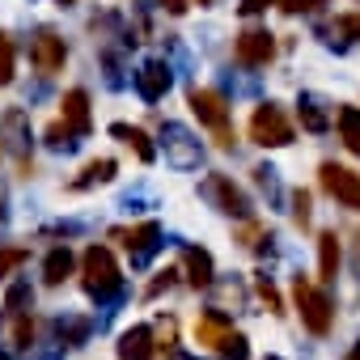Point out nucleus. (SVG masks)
Listing matches in <instances>:
<instances>
[{
  "instance_id": "15",
  "label": "nucleus",
  "mask_w": 360,
  "mask_h": 360,
  "mask_svg": "<svg viewBox=\"0 0 360 360\" xmlns=\"http://www.w3.org/2000/svg\"><path fill=\"white\" fill-rule=\"evenodd\" d=\"M5 131H9V148H13V157H18V169L26 174L30 169V136H26V115L22 110H9L5 115Z\"/></svg>"
},
{
  "instance_id": "35",
  "label": "nucleus",
  "mask_w": 360,
  "mask_h": 360,
  "mask_svg": "<svg viewBox=\"0 0 360 360\" xmlns=\"http://www.w3.org/2000/svg\"><path fill=\"white\" fill-rule=\"evenodd\" d=\"M64 356V343H56V347H47V352H39L34 360H60Z\"/></svg>"
},
{
  "instance_id": "36",
  "label": "nucleus",
  "mask_w": 360,
  "mask_h": 360,
  "mask_svg": "<svg viewBox=\"0 0 360 360\" xmlns=\"http://www.w3.org/2000/svg\"><path fill=\"white\" fill-rule=\"evenodd\" d=\"M165 9L169 13H187V0H165Z\"/></svg>"
},
{
  "instance_id": "14",
  "label": "nucleus",
  "mask_w": 360,
  "mask_h": 360,
  "mask_svg": "<svg viewBox=\"0 0 360 360\" xmlns=\"http://www.w3.org/2000/svg\"><path fill=\"white\" fill-rule=\"evenodd\" d=\"M297 115H301V127H305V131H314V136H322V131L330 127V110H326V102H322L318 94H301Z\"/></svg>"
},
{
  "instance_id": "26",
  "label": "nucleus",
  "mask_w": 360,
  "mask_h": 360,
  "mask_svg": "<svg viewBox=\"0 0 360 360\" xmlns=\"http://www.w3.org/2000/svg\"><path fill=\"white\" fill-rule=\"evenodd\" d=\"M30 301H34V292H30V284H26V280H18V284L9 288V297H5V305H9V309H18V314H22Z\"/></svg>"
},
{
  "instance_id": "39",
  "label": "nucleus",
  "mask_w": 360,
  "mask_h": 360,
  "mask_svg": "<svg viewBox=\"0 0 360 360\" xmlns=\"http://www.w3.org/2000/svg\"><path fill=\"white\" fill-rule=\"evenodd\" d=\"M347 360H360V343H356V347H352V352H347Z\"/></svg>"
},
{
  "instance_id": "4",
  "label": "nucleus",
  "mask_w": 360,
  "mask_h": 360,
  "mask_svg": "<svg viewBox=\"0 0 360 360\" xmlns=\"http://www.w3.org/2000/svg\"><path fill=\"white\" fill-rule=\"evenodd\" d=\"M250 140L263 144V148H284V144H292V123L284 119V110H280L276 102H267V106H259V110L250 115Z\"/></svg>"
},
{
  "instance_id": "19",
  "label": "nucleus",
  "mask_w": 360,
  "mask_h": 360,
  "mask_svg": "<svg viewBox=\"0 0 360 360\" xmlns=\"http://www.w3.org/2000/svg\"><path fill=\"white\" fill-rule=\"evenodd\" d=\"M110 136H119L123 144H131V148H136V157H140L144 165H148V161H157V148L148 144V136H144L140 127H127V123H115V127H110Z\"/></svg>"
},
{
  "instance_id": "18",
  "label": "nucleus",
  "mask_w": 360,
  "mask_h": 360,
  "mask_svg": "<svg viewBox=\"0 0 360 360\" xmlns=\"http://www.w3.org/2000/svg\"><path fill=\"white\" fill-rule=\"evenodd\" d=\"M335 271H339V238H335V229H326V233L318 238V276L330 284Z\"/></svg>"
},
{
  "instance_id": "29",
  "label": "nucleus",
  "mask_w": 360,
  "mask_h": 360,
  "mask_svg": "<svg viewBox=\"0 0 360 360\" xmlns=\"http://www.w3.org/2000/svg\"><path fill=\"white\" fill-rule=\"evenodd\" d=\"M30 343H34V322L26 314H18V322H13V347H30Z\"/></svg>"
},
{
  "instance_id": "7",
  "label": "nucleus",
  "mask_w": 360,
  "mask_h": 360,
  "mask_svg": "<svg viewBox=\"0 0 360 360\" xmlns=\"http://www.w3.org/2000/svg\"><path fill=\"white\" fill-rule=\"evenodd\" d=\"M233 56H238V64H246V68H267L271 56H276V39H271L267 30H242L238 43H233Z\"/></svg>"
},
{
  "instance_id": "23",
  "label": "nucleus",
  "mask_w": 360,
  "mask_h": 360,
  "mask_svg": "<svg viewBox=\"0 0 360 360\" xmlns=\"http://www.w3.org/2000/svg\"><path fill=\"white\" fill-rule=\"evenodd\" d=\"M339 140L347 144V153L360 157V110L356 106H343L339 110Z\"/></svg>"
},
{
  "instance_id": "28",
  "label": "nucleus",
  "mask_w": 360,
  "mask_h": 360,
  "mask_svg": "<svg viewBox=\"0 0 360 360\" xmlns=\"http://www.w3.org/2000/svg\"><path fill=\"white\" fill-rule=\"evenodd\" d=\"M13 81V43L9 34H0V85H9Z\"/></svg>"
},
{
  "instance_id": "12",
  "label": "nucleus",
  "mask_w": 360,
  "mask_h": 360,
  "mask_svg": "<svg viewBox=\"0 0 360 360\" xmlns=\"http://www.w3.org/2000/svg\"><path fill=\"white\" fill-rule=\"evenodd\" d=\"M60 106H64V123H68L77 136H89V131H94V119H89V98H85V89H68Z\"/></svg>"
},
{
  "instance_id": "41",
  "label": "nucleus",
  "mask_w": 360,
  "mask_h": 360,
  "mask_svg": "<svg viewBox=\"0 0 360 360\" xmlns=\"http://www.w3.org/2000/svg\"><path fill=\"white\" fill-rule=\"evenodd\" d=\"M200 5H208V0H200Z\"/></svg>"
},
{
  "instance_id": "20",
  "label": "nucleus",
  "mask_w": 360,
  "mask_h": 360,
  "mask_svg": "<svg viewBox=\"0 0 360 360\" xmlns=\"http://www.w3.org/2000/svg\"><path fill=\"white\" fill-rule=\"evenodd\" d=\"M68 276H72V250L68 246H56L47 255V263H43V280L47 284H64Z\"/></svg>"
},
{
  "instance_id": "40",
  "label": "nucleus",
  "mask_w": 360,
  "mask_h": 360,
  "mask_svg": "<svg viewBox=\"0 0 360 360\" xmlns=\"http://www.w3.org/2000/svg\"><path fill=\"white\" fill-rule=\"evenodd\" d=\"M60 5H72V0H60Z\"/></svg>"
},
{
  "instance_id": "11",
  "label": "nucleus",
  "mask_w": 360,
  "mask_h": 360,
  "mask_svg": "<svg viewBox=\"0 0 360 360\" xmlns=\"http://www.w3.org/2000/svg\"><path fill=\"white\" fill-rule=\"evenodd\" d=\"M161 246V225L157 221H148V225H140V229H131L127 233V250H131V267H144L148 259H153V250Z\"/></svg>"
},
{
  "instance_id": "17",
  "label": "nucleus",
  "mask_w": 360,
  "mask_h": 360,
  "mask_svg": "<svg viewBox=\"0 0 360 360\" xmlns=\"http://www.w3.org/2000/svg\"><path fill=\"white\" fill-rule=\"evenodd\" d=\"M183 259H187V280H191V288H208V284H212V255L187 246Z\"/></svg>"
},
{
  "instance_id": "30",
  "label": "nucleus",
  "mask_w": 360,
  "mask_h": 360,
  "mask_svg": "<svg viewBox=\"0 0 360 360\" xmlns=\"http://www.w3.org/2000/svg\"><path fill=\"white\" fill-rule=\"evenodd\" d=\"M85 335H89V322H60V339L64 343H85Z\"/></svg>"
},
{
  "instance_id": "27",
  "label": "nucleus",
  "mask_w": 360,
  "mask_h": 360,
  "mask_svg": "<svg viewBox=\"0 0 360 360\" xmlns=\"http://www.w3.org/2000/svg\"><path fill=\"white\" fill-rule=\"evenodd\" d=\"M255 288H259V297H263V305H267L271 314H284V305H280V292H276V284H271L267 276H259V280H255Z\"/></svg>"
},
{
  "instance_id": "16",
  "label": "nucleus",
  "mask_w": 360,
  "mask_h": 360,
  "mask_svg": "<svg viewBox=\"0 0 360 360\" xmlns=\"http://www.w3.org/2000/svg\"><path fill=\"white\" fill-rule=\"evenodd\" d=\"M233 330V322H229V314L221 309V305H212L204 318H200V326H195V335H200V343H208V347H221V339Z\"/></svg>"
},
{
  "instance_id": "31",
  "label": "nucleus",
  "mask_w": 360,
  "mask_h": 360,
  "mask_svg": "<svg viewBox=\"0 0 360 360\" xmlns=\"http://www.w3.org/2000/svg\"><path fill=\"white\" fill-rule=\"evenodd\" d=\"M322 5H330V0H280L284 13H314V9H322Z\"/></svg>"
},
{
  "instance_id": "24",
  "label": "nucleus",
  "mask_w": 360,
  "mask_h": 360,
  "mask_svg": "<svg viewBox=\"0 0 360 360\" xmlns=\"http://www.w3.org/2000/svg\"><path fill=\"white\" fill-rule=\"evenodd\" d=\"M43 136H47V144H51L56 153H72V148H77V131H72L68 123H51Z\"/></svg>"
},
{
  "instance_id": "6",
  "label": "nucleus",
  "mask_w": 360,
  "mask_h": 360,
  "mask_svg": "<svg viewBox=\"0 0 360 360\" xmlns=\"http://www.w3.org/2000/svg\"><path fill=\"white\" fill-rule=\"evenodd\" d=\"M318 183H322V191L335 195L343 208L360 212V174H352V169H343V165H335V161H322Z\"/></svg>"
},
{
  "instance_id": "42",
  "label": "nucleus",
  "mask_w": 360,
  "mask_h": 360,
  "mask_svg": "<svg viewBox=\"0 0 360 360\" xmlns=\"http://www.w3.org/2000/svg\"><path fill=\"white\" fill-rule=\"evenodd\" d=\"M267 360H276V356H267Z\"/></svg>"
},
{
  "instance_id": "5",
  "label": "nucleus",
  "mask_w": 360,
  "mask_h": 360,
  "mask_svg": "<svg viewBox=\"0 0 360 360\" xmlns=\"http://www.w3.org/2000/svg\"><path fill=\"white\" fill-rule=\"evenodd\" d=\"M161 140H165V161L174 169H200V140L183 127V123H165L161 127Z\"/></svg>"
},
{
  "instance_id": "25",
  "label": "nucleus",
  "mask_w": 360,
  "mask_h": 360,
  "mask_svg": "<svg viewBox=\"0 0 360 360\" xmlns=\"http://www.w3.org/2000/svg\"><path fill=\"white\" fill-rule=\"evenodd\" d=\"M217 352H221L225 360H250V343H246V335H238V330H229Z\"/></svg>"
},
{
  "instance_id": "38",
  "label": "nucleus",
  "mask_w": 360,
  "mask_h": 360,
  "mask_svg": "<svg viewBox=\"0 0 360 360\" xmlns=\"http://www.w3.org/2000/svg\"><path fill=\"white\" fill-rule=\"evenodd\" d=\"M169 360H191V356H187V352H178V347H174V352H169Z\"/></svg>"
},
{
  "instance_id": "33",
  "label": "nucleus",
  "mask_w": 360,
  "mask_h": 360,
  "mask_svg": "<svg viewBox=\"0 0 360 360\" xmlns=\"http://www.w3.org/2000/svg\"><path fill=\"white\" fill-rule=\"evenodd\" d=\"M292 217H297V225H309V195L305 191H292Z\"/></svg>"
},
{
  "instance_id": "13",
  "label": "nucleus",
  "mask_w": 360,
  "mask_h": 360,
  "mask_svg": "<svg viewBox=\"0 0 360 360\" xmlns=\"http://www.w3.org/2000/svg\"><path fill=\"white\" fill-rule=\"evenodd\" d=\"M153 352H157V343H153V330H148V326L123 330V339H119V360H153Z\"/></svg>"
},
{
  "instance_id": "3",
  "label": "nucleus",
  "mask_w": 360,
  "mask_h": 360,
  "mask_svg": "<svg viewBox=\"0 0 360 360\" xmlns=\"http://www.w3.org/2000/svg\"><path fill=\"white\" fill-rule=\"evenodd\" d=\"M191 110L200 115V123L217 136L221 148L233 144V127H229V102L217 94V89H191Z\"/></svg>"
},
{
  "instance_id": "32",
  "label": "nucleus",
  "mask_w": 360,
  "mask_h": 360,
  "mask_svg": "<svg viewBox=\"0 0 360 360\" xmlns=\"http://www.w3.org/2000/svg\"><path fill=\"white\" fill-rule=\"evenodd\" d=\"M26 263V250H0V280H5L13 267H22Z\"/></svg>"
},
{
  "instance_id": "8",
  "label": "nucleus",
  "mask_w": 360,
  "mask_h": 360,
  "mask_svg": "<svg viewBox=\"0 0 360 360\" xmlns=\"http://www.w3.org/2000/svg\"><path fill=\"white\" fill-rule=\"evenodd\" d=\"M204 195L221 208V212H229V217H250V200L242 195V187H233V178H225V174H212L208 183H204Z\"/></svg>"
},
{
  "instance_id": "37",
  "label": "nucleus",
  "mask_w": 360,
  "mask_h": 360,
  "mask_svg": "<svg viewBox=\"0 0 360 360\" xmlns=\"http://www.w3.org/2000/svg\"><path fill=\"white\" fill-rule=\"evenodd\" d=\"M352 263H356V276H360V233H356V259Z\"/></svg>"
},
{
  "instance_id": "2",
  "label": "nucleus",
  "mask_w": 360,
  "mask_h": 360,
  "mask_svg": "<svg viewBox=\"0 0 360 360\" xmlns=\"http://www.w3.org/2000/svg\"><path fill=\"white\" fill-rule=\"evenodd\" d=\"M292 297H297V309H301V322H305V330L309 335H330V326H335V309H330V301L305 280V276H297V284H292Z\"/></svg>"
},
{
  "instance_id": "22",
  "label": "nucleus",
  "mask_w": 360,
  "mask_h": 360,
  "mask_svg": "<svg viewBox=\"0 0 360 360\" xmlns=\"http://www.w3.org/2000/svg\"><path fill=\"white\" fill-rule=\"evenodd\" d=\"M115 161L110 157H102V161H89L85 169H81V178H77V183H72V191H85V187H94V183H110V178H115Z\"/></svg>"
},
{
  "instance_id": "34",
  "label": "nucleus",
  "mask_w": 360,
  "mask_h": 360,
  "mask_svg": "<svg viewBox=\"0 0 360 360\" xmlns=\"http://www.w3.org/2000/svg\"><path fill=\"white\" fill-rule=\"evenodd\" d=\"M267 5H271V0H242V13H246V18H255V13H263Z\"/></svg>"
},
{
  "instance_id": "1",
  "label": "nucleus",
  "mask_w": 360,
  "mask_h": 360,
  "mask_svg": "<svg viewBox=\"0 0 360 360\" xmlns=\"http://www.w3.org/2000/svg\"><path fill=\"white\" fill-rule=\"evenodd\" d=\"M81 276H85V292L94 301H115L123 292V276H119V263L106 246H89L85 259H81Z\"/></svg>"
},
{
  "instance_id": "9",
  "label": "nucleus",
  "mask_w": 360,
  "mask_h": 360,
  "mask_svg": "<svg viewBox=\"0 0 360 360\" xmlns=\"http://www.w3.org/2000/svg\"><path fill=\"white\" fill-rule=\"evenodd\" d=\"M30 60H34L39 72H60L64 60H68V47H64V39H56V34L43 30V34L34 39V47H30Z\"/></svg>"
},
{
  "instance_id": "10",
  "label": "nucleus",
  "mask_w": 360,
  "mask_h": 360,
  "mask_svg": "<svg viewBox=\"0 0 360 360\" xmlns=\"http://www.w3.org/2000/svg\"><path fill=\"white\" fill-rule=\"evenodd\" d=\"M169 64H161V60H148L140 72H136V89H140V98L144 102H161L165 98V89H169Z\"/></svg>"
},
{
  "instance_id": "21",
  "label": "nucleus",
  "mask_w": 360,
  "mask_h": 360,
  "mask_svg": "<svg viewBox=\"0 0 360 360\" xmlns=\"http://www.w3.org/2000/svg\"><path fill=\"white\" fill-rule=\"evenodd\" d=\"M326 43H335V47H352L356 39H360V13H347V18H335L330 26H326Z\"/></svg>"
}]
</instances>
